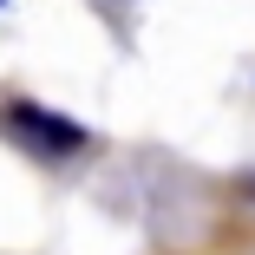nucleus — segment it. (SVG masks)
<instances>
[{
  "label": "nucleus",
  "instance_id": "obj_1",
  "mask_svg": "<svg viewBox=\"0 0 255 255\" xmlns=\"http://www.w3.org/2000/svg\"><path fill=\"white\" fill-rule=\"evenodd\" d=\"M7 125H13L20 137L53 144V150H72V144H85V131H79V125H59L53 112H39V105H7Z\"/></svg>",
  "mask_w": 255,
  "mask_h": 255
},
{
  "label": "nucleus",
  "instance_id": "obj_2",
  "mask_svg": "<svg viewBox=\"0 0 255 255\" xmlns=\"http://www.w3.org/2000/svg\"><path fill=\"white\" fill-rule=\"evenodd\" d=\"M242 196H255V177H242Z\"/></svg>",
  "mask_w": 255,
  "mask_h": 255
},
{
  "label": "nucleus",
  "instance_id": "obj_3",
  "mask_svg": "<svg viewBox=\"0 0 255 255\" xmlns=\"http://www.w3.org/2000/svg\"><path fill=\"white\" fill-rule=\"evenodd\" d=\"M0 7H7V0H0Z\"/></svg>",
  "mask_w": 255,
  "mask_h": 255
}]
</instances>
